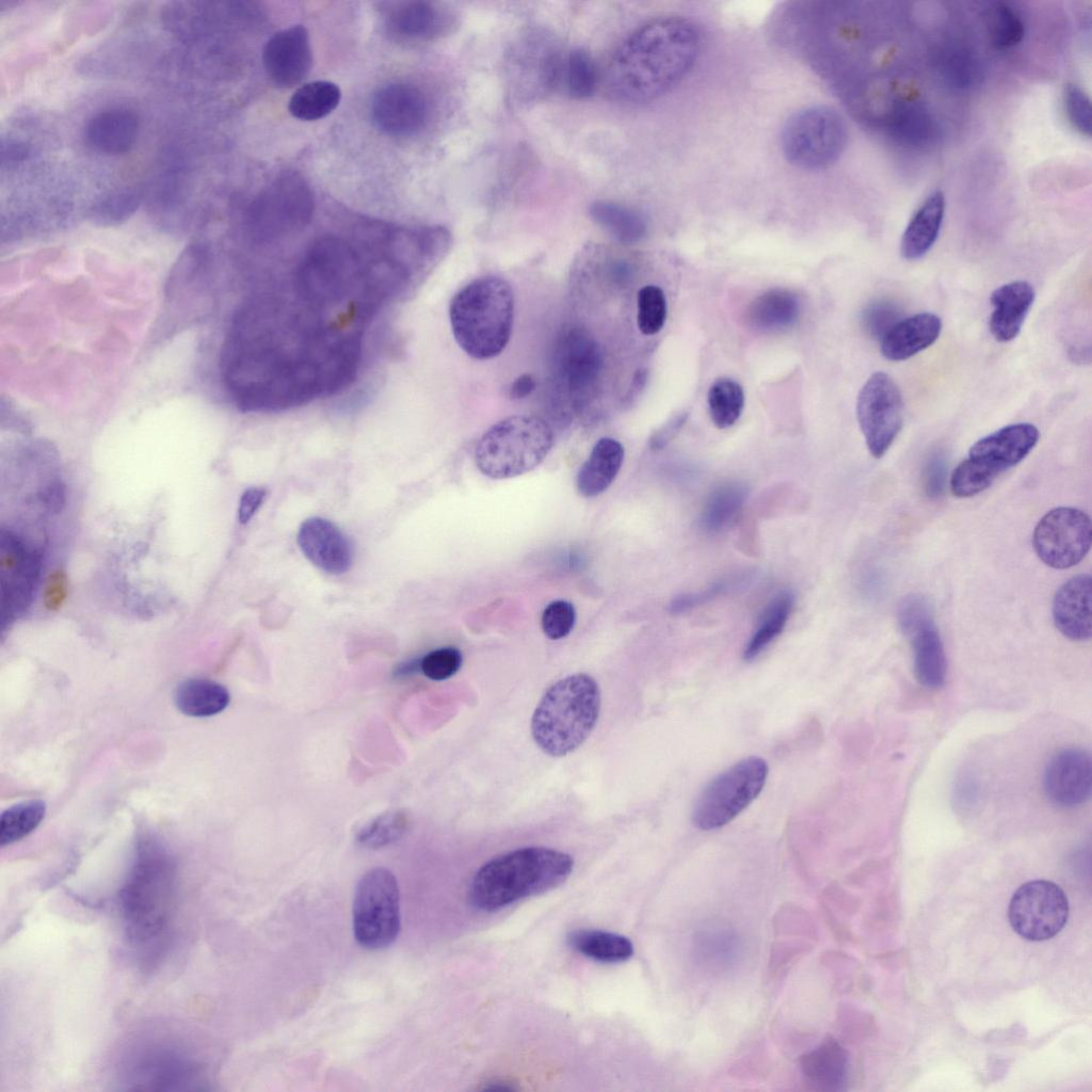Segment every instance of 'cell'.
<instances>
[{
    "label": "cell",
    "mask_w": 1092,
    "mask_h": 1092,
    "mask_svg": "<svg viewBox=\"0 0 1092 1092\" xmlns=\"http://www.w3.org/2000/svg\"><path fill=\"white\" fill-rule=\"evenodd\" d=\"M364 335L278 287L235 311L220 353L223 385L243 412H275L331 396L358 372Z\"/></svg>",
    "instance_id": "6da1fadb"
},
{
    "label": "cell",
    "mask_w": 1092,
    "mask_h": 1092,
    "mask_svg": "<svg viewBox=\"0 0 1092 1092\" xmlns=\"http://www.w3.org/2000/svg\"><path fill=\"white\" fill-rule=\"evenodd\" d=\"M701 50L694 23L678 16L651 20L616 48L607 70V89L616 100L643 103L672 90L692 69Z\"/></svg>",
    "instance_id": "7a4b0ae2"
},
{
    "label": "cell",
    "mask_w": 1092,
    "mask_h": 1092,
    "mask_svg": "<svg viewBox=\"0 0 1092 1092\" xmlns=\"http://www.w3.org/2000/svg\"><path fill=\"white\" fill-rule=\"evenodd\" d=\"M175 868L158 845L142 844L119 890L127 938L143 958L158 957L166 945L175 914Z\"/></svg>",
    "instance_id": "3957f363"
},
{
    "label": "cell",
    "mask_w": 1092,
    "mask_h": 1092,
    "mask_svg": "<svg viewBox=\"0 0 1092 1092\" xmlns=\"http://www.w3.org/2000/svg\"><path fill=\"white\" fill-rule=\"evenodd\" d=\"M567 853L546 847H525L500 854L479 868L469 899L481 911L493 912L561 885L572 873Z\"/></svg>",
    "instance_id": "277c9868"
},
{
    "label": "cell",
    "mask_w": 1092,
    "mask_h": 1092,
    "mask_svg": "<svg viewBox=\"0 0 1092 1092\" xmlns=\"http://www.w3.org/2000/svg\"><path fill=\"white\" fill-rule=\"evenodd\" d=\"M449 318L453 336L467 355L480 360L499 355L512 333L511 285L495 275L473 279L453 296Z\"/></svg>",
    "instance_id": "5b68a950"
},
{
    "label": "cell",
    "mask_w": 1092,
    "mask_h": 1092,
    "mask_svg": "<svg viewBox=\"0 0 1092 1092\" xmlns=\"http://www.w3.org/2000/svg\"><path fill=\"white\" fill-rule=\"evenodd\" d=\"M600 710L596 680L584 673L568 675L542 696L531 719L537 746L555 757L578 749L593 730Z\"/></svg>",
    "instance_id": "8992f818"
},
{
    "label": "cell",
    "mask_w": 1092,
    "mask_h": 1092,
    "mask_svg": "<svg viewBox=\"0 0 1092 1092\" xmlns=\"http://www.w3.org/2000/svg\"><path fill=\"white\" fill-rule=\"evenodd\" d=\"M553 444L550 425L532 415H513L493 424L475 450L478 469L493 479H508L535 468Z\"/></svg>",
    "instance_id": "52a82bcc"
},
{
    "label": "cell",
    "mask_w": 1092,
    "mask_h": 1092,
    "mask_svg": "<svg viewBox=\"0 0 1092 1092\" xmlns=\"http://www.w3.org/2000/svg\"><path fill=\"white\" fill-rule=\"evenodd\" d=\"M315 209L312 191L296 172L278 174L251 204L245 228L257 243H269L302 230Z\"/></svg>",
    "instance_id": "ba28073f"
},
{
    "label": "cell",
    "mask_w": 1092,
    "mask_h": 1092,
    "mask_svg": "<svg viewBox=\"0 0 1092 1092\" xmlns=\"http://www.w3.org/2000/svg\"><path fill=\"white\" fill-rule=\"evenodd\" d=\"M848 139L844 117L828 106H812L793 113L781 133L786 160L802 170L818 171L835 163Z\"/></svg>",
    "instance_id": "9c48e42d"
},
{
    "label": "cell",
    "mask_w": 1092,
    "mask_h": 1092,
    "mask_svg": "<svg viewBox=\"0 0 1092 1092\" xmlns=\"http://www.w3.org/2000/svg\"><path fill=\"white\" fill-rule=\"evenodd\" d=\"M1040 438L1038 428L1019 422L1006 425L980 439L969 449L967 459L957 467L960 485L970 494L989 488L1005 471L1021 463Z\"/></svg>",
    "instance_id": "30bf717a"
},
{
    "label": "cell",
    "mask_w": 1092,
    "mask_h": 1092,
    "mask_svg": "<svg viewBox=\"0 0 1092 1092\" xmlns=\"http://www.w3.org/2000/svg\"><path fill=\"white\" fill-rule=\"evenodd\" d=\"M400 931V893L396 877L384 868L369 869L359 879L353 901V933L357 943L376 950L390 946Z\"/></svg>",
    "instance_id": "8fae6325"
},
{
    "label": "cell",
    "mask_w": 1092,
    "mask_h": 1092,
    "mask_svg": "<svg viewBox=\"0 0 1092 1092\" xmlns=\"http://www.w3.org/2000/svg\"><path fill=\"white\" fill-rule=\"evenodd\" d=\"M767 775L766 760L756 756L720 773L698 796L692 812L693 824L703 831L727 824L760 793Z\"/></svg>",
    "instance_id": "7c38bea8"
},
{
    "label": "cell",
    "mask_w": 1092,
    "mask_h": 1092,
    "mask_svg": "<svg viewBox=\"0 0 1092 1092\" xmlns=\"http://www.w3.org/2000/svg\"><path fill=\"white\" fill-rule=\"evenodd\" d=\"M553 375L558 388L575 408L584 406L599 384L604 355L587 331L573 327L560 336L553 353Z\"/></svg>",
    "instance_id": "4fadbf2b"
},
{
    "label": "cell",
    "mask_w": 1092,
    "mask_h": 1092,
    "mask_svg": "<svg viewBox=\"0 0 1092 1092\" xmlns=\"http://www.w3.org/2000/svg\"><path fill=\"white\" fill-rule=\"evenodd\" d=\"M857 421L870 454L882 457L903 425V400L899 387L885 372L869 376L856 402Z\"/></svg>",
    "instance_id": "5bb4252c"
},
{
    "label": "cell",
    "mask_w": 1092,
    "mask_h": 1092,
    "mask_svg": "<svg viewBox=\"0 0 1092 1092\" xmlns=\"http://www.w3.org/2000/svg\"><path fill=\"white\" fill-rule=\"evenodd\" d=\"M1092 539L1090 516L1076 508L1060 507L1047 512L1037 524L1032 545L1047 566L1065 569L1078 564L1089 552Z\"/></svg>",
    "instance_id": "9a60e30c"
},
{
    "label": "cell",
    "mask_w": 1092,
    "mask_h": 1092,
    "mask_svg": "<svg viewBox=\"0 0 1092 1092\" xmlns=\"http://www.w3.org/2000/svg\"><path fill=\"white\" fill-rule=\"evenodd\" d=\"M1008 915L1018 935L1028 941H1045L1065 926L1069 902L1064 892L1054 882L1029 881L1013 894Z\"/></svg>",
    "instance_id": "2e32d148"
},
{
    "label": "cell",
    "mask_w": 1092,
    "mask_h": 1092,
    "mask_svg": "<svg viewBox=\"0 0 1092 1092\" xmlns=\"http://www.w3.org/2000/svg\"><path fill=\"white\" fill-rule=\"evenodd\" d=\"M898 621L912 644L917 680L930 689L941 688L946 679L947 661L928 601L916 594L904 597L899 605Z\"/></svg>",
    "instance_id": "e0dca14e"
},
{
    "label": "cell",
    "mask_w": 1092,
    "mask_h": 1092,
    "mask_svg": "<svg viewBox=\"0 0 1092 1092\" xmlns=\"http://www.w3.org/2000/svg\"><path fill=\"white\" fill-rule=\"evenodd\" d=\"M39 573L38 553L11 532L0 536L2 619L22 612L29 605Z\"/></svg>",
    "instance_id": "ac0fdd59"
},
{
    "label": "cell",
    "mask_w": 1092,
    "mask_h": 1092,
    "mask_svg": "<svg viewBox=\"0 0 1092 1092\" xmlns=\"http://www.w3.org/2000/svg\"><path fill=\"white\" fill-rule=\"evenodd\" d=\"M262 62L271 81L284 89L300 84L310 73L312 50L309 33L295 25L276 32L266 43Z\"/></svg>",
    "instance_id": "d6986e66"
},
{
    "label": "cell",
    "mask_w": 1092,
    "mask_h": 1092,
    "mask_svg": "<svg viewBox=\"0 0 1092 1092\" xmlns=\"http://www.w3.org/2000/svg\"><path fill=\"white\" fill-rule=\"evenodd\" d=\"M371 115L383 132L397 136L411 135L423 127L428 117V103L417 87L392 83L374 94Z\"/></svg>",
    "instance_id": "ffe728a7"
},
{
    "label": "cell",
    "mask_w": 1092,
    "mask_h": 1092,
    "mask_svg": "<svg viewBox=\"0 0 1092 1092\" xmlns=\"http://www.w3.org/2000/svg\"><path fill=\"white\" fill-rule=\"evenodd\" d=\"M382 13L389 34L400 41H429L449 33L455 23L452 13L431 1L383 3Z\"/></svg>",
    "instance_id": "44dd1931"
},
{
    "label": "cell",
    "mask_w": 1092,
    "mask_h": 1092,
    "mask_svg": "<svg viewBox=\"0 0 1092 1092\" xmlns=\"http://www.w3.org/2000/svg\"><path fill=\"white\" fill-rule=\"evenodd\" d=\"M1043 786L1046 797L1056 805L1074 807L1086 802L1092 790V759L1081 748H1067L1047 764Z\"/></svg>",
    "instance_id": "7402d4cb"
},
{
    "label": "cell",
    "mask_w": 1092,
    "mask_h": 1092,
    "mask_svg": "<svg viewBox=\"0 0 1092 1092\" xmlns=\"http://www.w3.org/2000/svg\"><path fill=\"white\" fill-rule=\"evenodd\" d=\"M210 254L208 248L196 243L190 245L172 268L165 285L167 311L188 312L194 316L200 311V298L206 295L210 277Z\"/></svg>",
    "instance_id": "603a6c76"
},
{
    "label": "cell",
    "mask_w": 1092,
    "mask_h": 1092,
    "mask_svg": "<svg viewBox=\"0 0 1092 1092\" xmlns=\"http://www.w3.org/2000/svg\"><path fill=\"white\" fill-rule=\"evenodd\" d=\"M511 78L524 95L546 93L556 83L563 65L557 48L544 37H529L515 48L510 61Z\"/></svg>",
    "instance_id": "cb8c5ba5"
},
{
    "label": "cell",
    "mask_w": 1092,
    "mask_h": 1092,
    "mask_svg": "<svg viewBox=\"0 0 1092 1092\" xmlns=\"http://www.w3.org/2000/svg\"><path fill=\"white\" fill-rule=\"evenodd\" d=\"M296 541L304 556L328 574L348 572L353 563V548L344 533L331 520L310 517L300 526Z\"/></svg>",
    "instance_id": "d4e9b609"
},
{
    "label": "cell",
    "mask_w": 1092,
    "mask_h": 1092,
    "mask_svg": "<svg viewBox=\"0 0 1092 1092\" xmlns=\"http://www.w3.org/2000/svg\"><path fill=\"white\" fill-rule=\"evenodd\" d=\"M1092 578L1080 574L1066 580L1053 600L1056 628L1072 641H1086L1092 635Z\"/></svg>",
    "instance_id": "484cf974"
},
{
    "label": "cell",
    "mask_w": 1092,
    "mask_h": 1092,
    "mask_svg": "<svg viewBox=\"0 0 1092 1092\" xmlns=\"http://www.w3.org/2000/svg\"><path fill=\"white\" fill-rule=\"evenodd\" d=\"M1034 299V288L1025 280L1003 284L992 292L989 327L998 342H1009L1019 334Z\"/></svg>",
    "instance_id": "4316f807"
},
{
    "label": "cell",
    "mask_w": 1092,
    "mask_h": 1092,
    "mask_svg": "<svg viewBox=\"0 0 1092 1092\" xmlns=\"http://www.w3.org/2000/svg\"><path fill=\"white\" fill-rule=\"evenodd\" d=\"M941 331L942 320L932 312H919L900 319L881 338V353L893 362L909 359L932 346Z\"/></svg>",
    "instance_id": "83f0119b"
},
{
    "label": "cell",
    "mask_w": 1092,
    "mask_h": 1092,
    "mask_svg": "<svg viewBox=\"0 0 1092 1092\" xmlns=\"http://www.w3.org/2000/svg\"><path fill=\"white\" fill-rule=\"evenodd\" d=\"M138 114L127 108H113L95 114L85 127L87 143L97 151L122 155L129 151L139 135Z\"/></svg>",
    "instance_id": "f1b7e54d"
},
{
    "label": "cell",
    "mask_w": 1092,
    "mask_h": 1092,
    "mask_svg": "<svg viewBox=\"0 0 1092 1092\" xmlns=\"http://www.w3.org/2000/svg\"><path fill=\"white\" fill-rule=\"evenodd\" d=\"M945 215V196L931 193L911 218L901 238L900 253L906 260L924 257L934 245Z\"/></svg>",
    "instance_id": "f546056e"
},
{
    "label": "cell",
    "mask_w": 1092,
    "mask_h": 1092,
    "mask_svg": "<svg viewBox=\"0 0 1092 1092\" xmlns=\"http://www.w3.org/2000/svg\"><path fill=\"white\" fill-rule=\"evenodd\" d=\"M623 460L624 447L619 440L612 437L600 438L579 469V494L591 498L604 493L617 476Z\"/></svg>",
    "instance_id": "4dcf8cb0"
},
{
    "label": "cell",
    "mask_w": 1092,
    "mask_h": 1092,
    "mask_svg": "<svg viewBox=\"0 0 1092 1092\" xmlns=\"http://www.w3.org/2000/svg\"><path fill=\"white\" fill-rule=\"evenodd\" d=\"M196 1074L194 1066L183 1058L158 1051L142 1059L133 1083L142 1085V1089L175 1090L193 1083Z\"/></svg>",
    "instance_id": "1f68e13d"
},
{
    "label": "cell",
    "mask_w": 1092,
    "mask_h": 1092,
    "mask_svg": "<svg viewBox=\"0 0 1092 1092\" xmlns=\"http://www.w3.org/2000/svg\"><path fill=\"white\" fill-rule=\"evenodd\" d=\"M798 296L787 289L774 288L757 296L749 307L748 319L756 330L782 331L792 326L800 315Z\"/></svg>",
    "instance_id": "d6a6232c"
},
{
    "label": "cell",
    "mask_w": 1092,
    "mask_h": 1092,
    "mask_svg": "<svg viewBox=\"0 0 1092 1092\" xmlns=\"http://www.w3.org/2000/svg\"><path fill=\"white\" fill-rule=\"evenodd\" d=\"M174 701L182 713L206 718L222 712L230 702L228 690L221 684L205 679L192 678L182 681L176 689Z\"/></svg>",
    "instance_id": "836d02e7"
},
{
    "label": "cell",
    "mask_w": 1092,
    "mask_h": 1092,
    "mask_svg": "<svg viewBox=\"0 0 1092 1092\" xmlns=\"http://www.w3.org/2000/svg\"><path fill=\"white\" fill-rule=\"evenodd\" d=\"M748 495L746 485L737 481L726 482L714 488L701 512V528L710 533L727 528L742 510Z\"/></svg>",
    "instance_id": "e575fe53"
},
{
    "label": "cell",
    "mask_w": 1092,
    "mask_h": 1092,
    "mask_svg": "<svg viewBox=\"0 0 1092 1092\" xmlns=\"http://www.w3.org/2000/svg\"><path fill=\"white\" fill-rule=\"evenodd\" d=\"M793 605L794 595L791 591H782L769 601L743 649L744 660L755 659L782 633Z\"/></svg>",
    "instance_id": "d590c367"
},
{
    "label": "cell",
    "mask_w": 1092,
    "mask_h": 1092,
    "mask_svg": "<svg viewBox=\"0 0 1092 1092\" xmlns=\"http://www.w3.org/2000/svg\"><path fill=\"white\" fill-rule=\"evenodd\" d=\"M569 946L587 958L603 963H620L633 954L629 938L613 932L579 929L568 935Z\"/></svg>",
    "instance_id": "8d00e7d4"
},
{
    "label": "cell",
    "mask_w": 1092,
    "mask_h": 1092,
    "mask_svg": "<svg viewBox=\"0 0 1092 1092\" xmlns=\"http://www.w3.org/2000/svg\"><path fill=\"white\" fill-rule=\"evenodd\" d=\"M590 215L604 230L624 244L638 242L646 231L645 220L639 212L614 202L593 203Z\"/></svg>",
    "instance_id": "74e56055"
},
{
    "label": "cell",
    "mask_w": 1092,
    "mask_h": 1092,
    "mask_svg": "<svg viewBox=\"0 0 1092 1092\" xmlns=\"http://www.w3.org/2000/svg\"><path fill=\"white\" fill-rule=\"evenodd\" d=\"M341 99V91L331 81L317 80L298 87L291 95L288 110L301 121H317L332 113Z\"/></svg>",
    "instance_id": "f35d334b"
},
{
    "label": "cell",
    "mask_w": 1092,
    "mask_h": 1092,
    "mask_svg": "<svg viewBox=\"0 0 1092 1092\" xmlns=\"http://www.w3.org/2000/svg\"><path fill=\"white\" fill-rule=\"evenodd\" d=\"M848 1069L845 1049L835 1041H828L807 1055L803 1060L804 1074L820 1085L830 1088L844 1082Z\"/></svg>",
    "instance_id": "ab89813d"
},
{
    "label": "cell",
    "mask_w": 1092,
    "mask_h": 1092,
    "mask_svg": "<svg viewBox=\"0 0 1092 1092\" xmlns=\"http://www.w3.org/2000/svg\"><path fill=\"white\" fill-rule=\"evenodd\" d=\"M707 403L713 424L726 429L739 419L744 406V392L736 381L721 378L710 386Z\"/></svg>",
    "instance_id": "60d3db41"
},
{
    "label": "cell",
    "mask_w": 1092,
    "mask_h": 1092,
    "mask_svg": "<svg viewBox=\"0 0 1092 1092\" xmlns=\"http://www.w3.org/2000/svg\"><path fill=\"white\" fill-rule=\"evenodd\" d=\"M46 809L42 800L25 801L5 809L0 818L1 846L14 844L32 833L45 818Z\"/></svg>",
    "instance_id": "b9f144b4"
},
{
    "label": "cell",
    "mask_w": 1092,
    "mask_h": 1092,
    "mask_svg": "<svg viewBox=\"0 0 1092 1092\" xmlns=\"http://www.w3.org/2000/svg\"><path fill=\"white\" fill-rule=\"evenodd\" d=\"M140 203V191L133 188L114 190L91 206L89 219L97 226H116L127 221L135 212Z\"/></svg>",
    "instance_id": "7bdbcfd3"
},
{
    "label": "cell",
    "mask_w": 1092,
    "mask_h": 1092,
    "mask_svg": "<svg viewBox=\"0 0 1092 1092\" xmlns=\"http://www.w3.org/2000/svg\"><path fill=\"white\" fill-rule=\"evenodd\" d=\"M408 826L410 817L404 810L388 812L366 823L358 831L356 840L366 849H382L399 841Z\"/></svg>",
    "instance_id": "ee69618b"
},
{
    "label": "cell",
    "mask_w": 1092,
    "mask_h": 1092,
    "mask_svg": "<svg viewBox=\"0 0 1092 1092\" xmlns=\"http://www.w3.org/2000/svg\"><path fill=\"white\" fill-rule=\"evenodd\" d=\"M563 78L571 96L582 99L594 94L597 70L590 54L582 49L571 50L563 61Z\"/></svg>",
    "instance_id": "f6af8a7d"
},
{
    "label": "cell",
    "mask_w": 1092,
    "mask_h": 1092,
    "mask_svg": "<svg viewBox=\"0 0 1092 1092\" xmlns=\"http://www.w3.org/2000/svg\"><path fill=\"white\" fill-rule=\"evenodd\" d=\"M667 319L663 290L655 285L642 287L637 295V324L640 332L652 336L661 331Z\"/></svg>",
    "instance_id": "bcb514c9"
},
{
    "label": "cell",
    "mask_w": 1092,
    "mask_h": 1092,
    "mask_svg": "<svg viewBox=\"0 0 1092 1092\" xmlns=\"http://www.w3.org/2000/svg\"><path fill=\"white\" fill-rule=\"evenodd\" d=\"M990 39L998 49H1009L1019 44L1025 34V25L1018 13L1005 3L996 4L990 12Z\"/></svg>",
    "instance_id": "7dc6e473"
},
{
    "label": "cell",
    "mask_w": 1092,
    "mask_h": 1092,
    "mask_svg": "<svg viewBox=\"0 0 1092 1092\" xmlns=\"http://www.w3.org/2000/svg\"><path fill=\"white\" fill-rule=\"evenodd\" d=\"M462 665V654L453 646L431 651L420 659V671L432 680H445L453 676Z\"/></svg>",
    "instance_id": "c3c4849f"
},
{
    "label": "cell",
    "mask_w": 1092,
    "mask_h": 1092,
    "mask_svg": "<svg viewBox=\"0 0 1092 1092\" xmlns=\"http://www.w3.org/2000/svg\"><path fill=\"white\" fill-rule=\"evenodd\" d=\"M1064 109L1072 127L1081 135H1091V103L1087 93L1077 84H1067L1063 93Z\"/></svg>",
    "instance_id": "681fc988"
},
{
    "label": "cell",
    "mask_w": 1092,
    "mask_h": 1092,
    "mask_svg": "<svg viewBox=\"0 0 1092 1092\" xmlns=\"http://www.w3.org/2000/svg\"><path fill=\"white\" fill-rule=\"evenodd\" d=\"M575 622V608L566 600L550 603L541 619L543 632L551 640L565 638L573 630Z\"/></svg>",
    "instance_id": "f907efd6"
},
{
    "label": "cell",
    "mask_w": 1092,
    "mask_h": 1092,
    "mask_svg": "<svg viewBox=\"0 0 1092 1092\" xmlns=\"http://www.w3.org/2000/svg\"><path fill=\"white\" fill-rule=\"evenodd\" d=\"M743 580L738 576L722 578L701 591L680 594L671 601L670 611L675 614L689 611L734 589Z\"/></svg>",
    "instance_id": "816d5d0a"
},
{
    "label": "cell",
    "mask_w": 1092,
    "mask_h": 1092,
    "mask_svg": "<svg viewBox=\"0 0 1092 1092\" xmlns=\"http://www.w3.org/2000/svg\"><path fill=\"white\" fill-rule=\"evenodd\" d=\"M900 320V310L889 301H877L863 311L865 331L874 338H882Z\"/></svg>",
    "instance_id": "f5cc1de1"
},
{
    "label": "cell",
    "mask_w": 1092,
    "mask_h": 1092,
    "mask_svg": "<svg viewBox=\"0 0 1092 1092\" xmlns=\"http://www.w3.org/2000/svg\"><path fill=\"white\" fill-rule=\"evenodd\" d=\"M947 477V464L941 453L932 454L926 462L922 481L928 497L937 498L942 495Z\"/></svg>",
    "instance_id": "db71d44e"
},
{
    "label": "cell",
    "mask_w": 1092,
    "mask_h": 1092,
    "mask_svg": "<svg viewBox=\"0 0 1092 1092\" xmlns=\"http://www.w3.org/2000/svg\"><path fill=\"white\" fill-rule=\"evenodd\" d=\"M68 594L67 577L64 571L55 569L46 579L43 603L47 610L57 611L65 603Z\"/></svg>",
    "instance_id": "11a10c76"
},
{
    "label": "cell",
    "mask_w": 1092,
    "mask_h": 1092,
    "mask_svg": "<svg viewBox=\"0 0 1092 1092\" xmlns=\"http://www.w3.org/2000/svg\"><path fill=\"white\" fill-rule=\"evenodd\" d=\"M686 412L678 413L660 428L651 438L649 445L653 450H660L665 447L679 432L687 420Z\"/></svg>",
    "instance_id": "9f6ffc18"
},
{
    "label": "cell",
    "mask_w": 1092,
    "mask_h": 1092,
    "mask_svg": "<svg viewBox=\"0 0 1092 1092\" xmlns=\"http://www.w3.org/2000/svg\"><path fill=\"white\" fill-rule=\"evenodd\" d=\"M266 497V489L261 487H250L241 496L238 518L241 524H246L254 516Z\"/></svg>",
    "instance_id": "6f0895ef"
},
{
    "label": "cell",
    "mask_w": 1092,
    "mask_h": 1092,
    "mask_svg": "<svg viewBox=\"0 0 1092 1092\" xmlns=\"http://www.w3.org/2000/svg\"><path fill=\"white\" fill-rule=\"evenodd\" d=\"M30 155V147L21 141L7 140L1 144V163L12 165L26 160Z\"/></svg>",
    "instance_id": "680465c9"
},
{
    "label": "cell",
    "mask_w": 1092,
    "mask_h": 1092,
    "mask_svg": "<svg viewBox=\"0 0 1092 1092\" xmlns=\"http://www.w3.org/2000/svg\"><path fill=\"white\" fill-rule=\"evenodd\" d=\"M536 382L532 374L524 373L516 378L508 388V396L513 400L524 399L535 389Z\"/></svg>",
    "instance_id": "91938a15"
},
{
    "label": "cell",
    "mask_w": 1092,
    "mask_h": 1092,
    "mask_svg": "<svg viewBox=\"0 0 1092 1092\" xmlns=\"http://www.w3.org/2000/svg\"><path fill=\"white\" fill-rule=\"evenodd\" d=\"M417 670H420V660H407L398 665L396 669V675L404 677L413 674Z\"/></svg>",
    "instance_id": "94428289"
}]
</instances>
